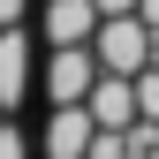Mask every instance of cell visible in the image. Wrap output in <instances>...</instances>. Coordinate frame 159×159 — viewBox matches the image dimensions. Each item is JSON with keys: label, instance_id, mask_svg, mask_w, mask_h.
Instances as JSON below:
<instances>
[{"label": "cell", "instance_id": "obj_3", "mask_svg": "<svg viewBox=\"0 0 159 159\" xmlns=\"http://www.w3.org/2000/svg\"><path fill=\"white\" fill-rule=\"evenodd\" d=\"M98 23V0H46V46H91Z\"/></svg>", "mask_w": 159, "mask_h": 159}, {"label": "cell", "instance_id": "obj_8", "mask_svg": "<svg viewBox=\"0 0 159 159\" xmlns=\"http://www.w3.org/2000/svg\"><path fill=\"white\" fill-rule=\"evenodd\" d=\"M136 121H159V61L136 68Z\"/></svg>", "mask_w": 159, "mask_h": 159}, {"label": "cell", "instance_id": "obj_4", "mask_svg": "<svg viewBox=\"0 0 159 159\" xmlns=\"http://www.w3.org/2000/svg\"><path fill=\"white\" fill-rule=\"evenodd\" d=\"M91 121L98 129H129L136 121V76H114V68H98V84H91Z\"/></svg>", "mask_w": 159, "mask_h": 159}, {"label": "cell", "instance_id": "obj_1", "mask_svg": "<svg viewBox=\"0 0 159 159\" xmlns=\"http://www.w3.org/2000/svg\"><path fill=\"white\" fill-rule=\"evenodd\" d=\"M91 53H98V68H114V76H136V68H152L159 61V30L144 23V15H106L98 23V38H91Z\"/></svg>", "mask_w": 159, "mask_h": 159}, {"label": "cell", "instance_id": "obj_7", "mask_svg": "<svg viewBox=\"0 0 159 159\" xmlns=\"http://www.w3.org/2000/svg\"><path fill=\"white\" fill-rule=\"evenodd\" d=\"M84 159H144V152H136V136H129V129H98Z\"/></svg>", "mask_w": 159, "mask_h": 159}, {"label": "cell", "instance_id": "obj_5", "mask_svg": "<svg viewBox=\"0 0 159 159\" xmlns=\"http://www.w3.org/2000/svg\"><path fill=\"white\" fill-rule=\"evenodd\" d=\"M91 136H98L91 106H53V114H46V159H84Z\"/></svg>", "mask_w": 159, "mask_h": 159}, {"label": "cell", "instance_id": "obj_2", "mask_svg": "<svg viewBox=\"0 0 159 159\" xmlns=\"http://www.w3.org/2000/svg\"><path fill=\"white\" fill-rule=\"evenodd\" d=\"M98 84V53L91 46H53V61H46V98L53 106H84Z\"/></svg>", "mask_w": 159, "mask_h": 159}, {"label": "cell", "instance_id": "obj_9", "mask_svg": "<svg viewBox=\"0 0 159 159\" xmlns=\"http://www.w3.org/2000/svg\"><path fill=\"white\" fill-rule=\"evenodd\" d=\"M30 144H23V129H8V121H0V159H23Z\"/></svg>", "mask_w": 159, "mask_h": 159}, {"label": "cell", "instance_id": "obj_6", "mask_svg": "<svg viewBox=\"0 0 159 159\" xmlns=\"http://www.w3.org/2000/svg\"><path fill=\"white\" fill-rule=\"evenodd\" d=\"M23 84H30V38L0 23V106H23Z\"/></svg>", "mask_w": 159, "mask_h": 159}, {"label": "cell", "instance_id": "obj_11", "mask_svg": "<svg viewBox=\"0 0 159 159\" xmlns=\"http://www.w3.org/2000/svg\"><path fill=\"white\" fill-rule=\"evenodd\" d=\"M136 15H144V23H152V30H159V0H136Z\"/></svg>", "mask_w": 159, "mask_h": 159}, {"label": "cell", "instance_id": "obj_10", "mask_svg": "<svg viewBox=\"0 0 159 159\" xmlns=\"http://www.w3.org/2000/svg\"><path fill=\"white\" fill-rule=\"evenodd\" d=\"M0 23H23V0H0Z\"/></svg>", "mask_w": 159, "mask_h": 159}]
</instances>
